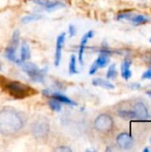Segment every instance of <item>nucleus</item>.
Masks as SVG:
<instances>
[{"label":"nucleus","instance_id":"obj_5","mask_svg":"<svg viewBox=\"0 0 151 152\" xmlns=\"http://www.w3.org/2000/svg\"><path fill=\"white\" fill-rule=\"evenodd\" d=\"M114 126V121L109 115L101 114L96 118L94 120V128L102 133H107L111 131Z\"/></svg>","mask_w":151,"mask_h":152},{"label":"nucleus","instance_id":"obj_15","mask_svg":"<svg viewBox=\"0 0 151 152\" xmlns=\"http://www.w3.org/2000/svg\"><path fill=\"white\" fill-rule=\"evenodd\" d=\"M29 58H30V50H29L28 45L26 42H22L21 49H20V62L26 61Z\"/></svg>","mask_w":151,"mask_h":152},{"label":"nucleus","instance_id":"obj_12","mask_svg":"<svg viewBox=\"0 0 151 152\" xmlns=\"http://www.w3.org/2000/svg\"><path fill=\"white\" fill-rule=\"evenodd\" d=\"M131 64H132V61L129 59H125L121 64V75H122L123 78H125V80H128L133 75V73L130 69Z\"/></svg>","mask_w":151,"mask_h":152},{"label":"nucleus","instance_id":"obj_24","mask_svg":"<svg viewBox=\"0 0 151 152\" xmlns=\"http://www.w3.org/2000/svg\"><path fill=\"white\" fill-rule=\"evenodd\" d=\"M69 37H75L77 34V28L73 24H70L69 26Z\"/></svg>","mask_w":151,"mask_h":152},{"label":"nucleus","instance_id":"obj_17","mask_svg":"<svg viewBox=\"0 0 151 152\" xmlns=\"http://www.w3.org/2000/svg\"><path fill=\"white\" fill-rule=\"evenodd\" d=\"M130 20L134 25H142V24H144V23L148 22L149 21V18L146 17V16H144V15H142V14H139V15H135L134 14L131 18Z\"/></svg>","mask_w":151,"mask_h":152},{"label":"nucleus","instance_id":"obj_2","mask_svg":"<svg viewBox=\"0 0 151 152\" xmlns=\"http://www.w3.org/2000/svg\"><path fill=\"white\" fill-rule=\"evenodd\" d=\"M4 89L10 96L15 99H24L37 93L29 86L14 80H6L4 84Z\"/></svg>","mask_w":151,"mask_h":152},{"label":"nucleus","instance_id":"obj_19","mask_svg":"<svg viewBox=\"0 0 151 152\" xmlns=\"http://www.w3.org/2000/svg\"><path fill=\"white\" fill-rule=\"evenodd\" d=\"M43 17L42 15L40 14H30V15H27V16H24L22 19H21V21L22 23L24 24H28V23H30L32 21H36V20H41Z\"/></svg>","mask_w":151,"mask_h":152},{"label":"nucleus","instance_id":"obj_25","mask_svg":"<svg viewBox=\"0 0 151 152\" xmlns=\"http://www.w3.org/2000/svg\"><path fill=\"white\" fill-rule=\"evenodd\" d=\"M142 79H151V68H150L148 70H146V71L142 74Z\"/></svg>","mask_w":151,"mask_h":152},{"label":"nucleus","instance_id":"obj_9","mask_svg":"<svg viewBox=\"0 0 151 152\" xmlns=\"http://www.w3.org/2000/svg\"><path fill=\"white\" fill-rule=\"evenodd\" d=\"M33 2L40 6H43L48 12L55 11L65 6V4H62L61 2H54L50 0H33Z\"/></svg>","mask_w":151,"mask_h":152},{"label":"nucleus","instance_id":"obj_3","mask_svg":"<svg viewBox=\"0 0 151 152\" xmlns=\"http://www.w3.org/2000/svg\"><path fill=\"white\" fill-rule=\"evenodd\" d=\"M21 69L28 76V77L36 83H44L45 78V70L39 69L36 64L31 62L21 61L19 63Z\"/></svg>","mask_w":151,"mask_h":152},{"label":"nucleus","instance_id":"obj_22","mask_svg":"<svg viewBox=\"0 0 151 152\" xmlns=\"http://www.w3.org/2000/svg\"><path fill=\"white\" fill-rule=\"evenodd\" d=\"M93 36H94V32H93V30H89L86 34H85V35L83 36V37H82V39H81V43H80V45H81L85 46V45H86V44H87V42L89 41V39L93 38Z\"/></svg>","mask_w":151,"mask_h":152},{"label":"nucleus","instance_id":"obj_13","mask_svg":"<svg viewBox=\"0 0 151 152\" xmlns=\"http://www.w3.org/2000/svg\"><path fill=\"white\" fill-rule=\"evenodd\" d=\"M48 95H50V96H52L53 98L58 100V101L61 102V103L68 104V105H71V106H76V105H77V102H75L74 101H72V100H70L69 98H68L66 95L61 94H60V93H52V94L50 93Z\"/></svg>","mask_w":151,"mask_h":152},{"label":"nucleus","instance_id":"obj_10","mask_svg":"<svg viewBox=\"0 0 151 152\" xmlns=\"http://www.w3.org/2000/svg\"><path fill=\"white\" fill-rule=\"evenodd\" d=\"M133 111L135 112V114L137 116V118L142 119V120H144V119L148 118V116H149L148 109L144 105V103H142L141 102H137L133 107Z\"/></svg>","mask_w":151,"mask_h":152},{"label":"nucleus","instance_id":"obj_20","mask_svg":"<svg viewBox=\"0 0 151 152\" xmlns=\"http://www.w3.org/2000/svg\"><path fill=\"white\" fill-rule=\"evenodd\" d=\"M117 76V67L116 64H111L107 71V78L108 79H114L116 78Z\"/></svg>","mask_w":151,"mask_h":152},{"label":"nucleus","instance_id":"obj_31","mask_svg":"<svg viewBox=\"0 0 151 152\" xmlns=\"http://www.w3.org/2000/svg\"><path fill=\"white\" fill-rule=\"evenodd\" d=\"M150 142H151V138H150Z\"/></svg>","mask_w":151,"mask_h":152},{"label":"nucleus","instance_id":"obj_4","mask_svg":"<svg viewBox=\"0 0 151 152\" xmlns=\"http://www.w3.org/2000/svg\"><path fill=\"white\" fill-rule=\"evenodd\" d=\"M50 132V124L47 118H39L31 125V133L37 139L44 138Z\"/></svg>","mask_w":151,"mask_h":152},{"label":"nucleus","instance_id":"obj_6","mask_svg":"<svg viewBox=\"0 0 151 152\" xmlns=\"http://www.w3.org/2000/svg\"><path fill=\"white\" fill-rule=\"evenodd\" d=\"M109 52L106 49H103L101 51V54L99 55V57L96 59V61L92 64L90 69H89V74L90 75H93L96 73V71L100 69V68H104L108 65V63L109 62Z\"/></svg>","mask_w":151,"mask_h":152},{"label":"nucleus","instance_id":"obj_32","mask_svg":"<svg viewBox=\"0 0 151 152\" xmlns=\"http://www.w3.org/2000/svg\"></svg>","mask_w":151,"mask_h":152},{"label":"nucleus","instance_id":"obj_21","mask_svg":"<svg viewBox=\"0 0 151 152\" xmlns=\"http://www.w3.org/2000/svg\"><path fill=\"white\" fill-rule=\"evenodd\" d=\"M49 106H50L51 110H53L55 112H60L61 110V102L54 98L49 102Z\"/></svg>","mask_w":151,"mask_h":152},{"label":"nucleus","instance_id":"obj_1","mask_svg":"<svg viewBox=\"0 0 151 152\" xmlns=\"http://www.w3.org/2000/svg\"><path fill=\"white\" fill-rule=\"evenodd\" d=\"M25 126L22 114L14 109L5 108L0 111V133L6 136L18 134Z\"/></svg>","mask_w":151,"mask_h":152},{"label":"nucleus","instance_id":"obj_29","mask_svg":"<svg viewBox=\"0 0 151 152\" xmlns=\"http://www.w3.org/2000/svg\"><path fill=\"white\" fill-rule=\"evenodd\" d=\"M148 94H150L151 96V91H149V92H148Z\"/></svg>","mask_w":151,"mask_h":152},{"label":"nucleus","instance_id":"obj_11","mask_svg":"<svg viewBox=\"0 0 151 152\" xmlns=\"http://www.w3.org/2000/svg\"><path fill=\"white\" fill-rule=\"evenodd\" d=\"M18 47H15L12 45L9 44V45L6 47L4 51V56L7 60L15 62V63H20V60L16 57V51Z\"/></svg>","mask_w":151,"mask_h":152},{"label":"nucleus","instance_id":"obj_23","mask_svg":"<svg viewBox=\"0 0 151 152\" xmlns=\"http://www.w3.org/2000/svg\"><path fill=\"white\" fill-rule=\"evenodd\" d=\"M134 14L133 12H123L117 15V20H131Z\"/></svg>","mask_w":151,"mask_h":152},{"label":"nucleus","instance_id":"obj_30","mask_svg":"<svg viewBox=\"0 0 151 152\" xmlns=\"http://www.w3.org/2000/svg\"><path fill=\"white\" fill-rule=\"evenodd\" d=\"M150 43H151V37H150Z\"/></svg>","mask_w":151,"mask_h":152},{"label":"nucleus","instance_id":"obj_16","mask_svg":"<svg viewBox=\"0 0 151 152\" xmlns=\"http://www.w3.org/2000/svg\"><path fill=\"white\" fill-rule=\"evenodd\" d=\"M118 115L120 118L125 120H133L137 118V116L133 110H119Z\"/></svg>","mask_w":151,"mask_h":152},{"label":"nucleus","instance_id":"obj_7","mask_svg":"<svg viewBox=\"0 0 151 152\" xmlns=\"http://www.w3.org/2000/svg\"><path fill=\"white\" fill-rule=\"evenodd\" d=\"M66 35L65 33H61L58 36L57 40H56V48H55V55H54V65L58 67L61 63V52L63 45L65 44V38Z\"/></svg>","mask_w":151,"mask_h":152},{"label":"nucleus","instance_id":"obj_28","mask_svg":"<svg viewBox=\"0 0 151 152\" xmlns=\"http://www.w3.org/2000/svg\"><path fill=\"white\" fill-rule=\"evenodd\" d=\"M144 152H149L150 151V150H149V148H146V149H144V151H143Z\"/></svg>","mask_w":151,"mask_h":152},{"label":"nucleus","instance_id":"obj_14","mask_svg":"<svg viewBox=\"0 0 151 152\" xmlns=\"http://www.w3.org/2000/svg\"><path fill=\"white\" fill-rule=\"evenodd\" d=\"M92 84L95 86H100V87H102L104 89H109V90H112L115 88V86L112 83L102 78H94L93 79Z\"/></svg>","mask_w":151,"mask_h":152},{"label":"nucleus","instance_id":"obj_26","mask_svg":"<svg viewBox=\"0 0 151 152\" xmlns=\"http://www.w3.org/2000/svg\"><path fill=\"white\" fill-rule=\"evenodd\" d=\"M56 151L60 152H72V150L68 146H61L56 149Z\"/></svg>","mask_w":151,"mask_h":152},{"label":"nucleus","instance_id":"obj_27","mask_svg":"<svg viewBox=\"0 0 151 152\" xmlns=\"http://www.w3.org/2000/svg\"><path fill=\"white\" fill-rule=\"evenodd\" d=\"M130 87L132 89H139L141 87V85L140 84H137V83H133V84L130 85Z\"/></svg>","mask_w":151,"mask_h":152},{"label":"nucleus","instance_id":"obj_8","mask_svg":"<svg viewBox=\"0 0 151 152\" xmlns=\"http://www.w3.org/2000/svg\"><path fill=\"white\" fill-rule=\"evenodd\" d=\"M117 143L123 150H130L133 146V138L127 133H122L117 137Z\"/></svg>","mask_w":151,"mask_h":152},{"label":"nucleus","instance_id":"obj_18","mask_svg":"<svg viewBox=\"0 0 151 152\" xmlns=\"http://www.w3.org/2000/svg\"><path fill=\"white\" fill-rule=\"evenodd\" d=\"M69 72L70 75H75L78 73V70L77 69V60L74 54H72L70 57L69 65Z\"/></svg>","mask_w":151,"mask_h":152}]
</instances>
